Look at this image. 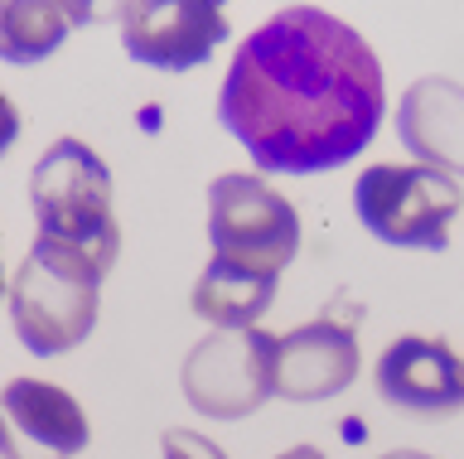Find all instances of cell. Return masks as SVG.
I'll list each match as a JSON object with an SVG mask.
<instances>
[{"instance_id":"cell-1","label":"cell","mask_w":464,"mask_h":459,"mask_svg":"<svg viewBox=\"0 0 464 459\" xmlns=\"http://www.w3.org/2000/svg\"><path fill=\"white\" fill-rule=\"evenodd\" d=\"M387 111L372 44L329 10L290 5L242 39L218 121L266 175H319L368 150Z\"/></svg>"},{"instance_id":"cell-2","label":"cell","mask_w":464,"mask_h":459,"mask_svg":"<svg viewBox=\"0 0 464 459\" xmlns=\"http://www.w3.org/2000/svg\"><path fill=\"white\" fill-rule=\"evenodd\" d=\"M29 208L39 223V242L82 256L107 281L121 256V227L111 208V169L78 136H58L39 155L29 175Z\"/></svg>"},{"instance_id":"cell-3","label":"cell","mask_w":464,"mask_h":459,"mask_svg":"<svg viewBox=\"0 0 464 459\" xmlns=\"http://www.w3.org/2000/svg\"><path fill=\"white\" fill-rule=\"evenodd\" d=\"M102 276L82 256L34 237V247L10 276V324L20 343L39 358H58L92 334Z\"/></svg>"},{"instance_id":"cell-4","label":"cell","mask_w":464,"mask_h":459,"mask_svg":"<svg viewBox=\"0 0 464 459\" xmlns=\"http://www.w3.org/2000/svg\"><path fill=\"white\" fill-rule=\"evenodd\" d=\"M353 208L362 227L387 247H450V223L464 208L459 179L430 165H372L353 184Z\"/></svg>"},{"instance_id":"cell-5","label":"cell","mask_w":464,"mask_h":459,"mask_svg":"<svg viewBox=\"0 0 464 459\" xmlns=\"http://www.w3.org/2000/svg\"><path fill=\"white\" fill-rule=\"evenodd\" d=\"M208 242L218 262L281 281L300 252V218L266 179L218 175L208 189Z\"/></svg>"},{"instance_id":"cell-6","label":"cell","mask_w":464,"mask_h":459,"mask_svg":"<svg viewBox=\"0 0 464 459\" xmlns=\"http://www.w3.org/2000/svg\"><path fill=\"white\" fill-rule=\"evenodd\" d=\"M271 358L276 334L266 329H213L184 358V401L208 421H242L276 397Z\"/></svg>"},{"instance_id":"cell-7","label":"cell","mask_w":464,"mask_h":459,"mask_svg":"<svg viewBox=\"0 0 464 459\" xmlns=\"http://www.w3.org/2000/svg\"><path fill=\"white\" fill-rule=\"evenodd\" d=\"M227 39V10L218 0H136L121 5V44L155 73H188L208 63Z\"/></svg>"},{"instance_id":"cell-8","label":"cell","mask_w":464,"mask_h":459,"mask_svg":"<svg viewBox=\"0 0 464 459\" xmlns=\"http://www.w3.org/2000/svg\"><path fill=\"white\" fill-rule=\"evenodd\" d=\"M82 401L44 378H10L0 387V459H72L87 450Z\"/></svg>"},{"instance_id":"cell-9","label":"cell","mask_w":464,"mask_h":459,"mask_svg":"<svg viewBox=\"0 0 464 459\" xmlns=\"http://www.w3.org/2000/svg\"><path fill=\"white\" fill-rule=\"evenodd\" d=\"M358 314H319L276 339L271 392L285 401H324L339 397L358 378Z\"/></svg>"},{"instance_id":"cell-10","label":"cell","mask_w":464,"mask_h":459,"mask_svg":"<svg viewBox=\"0 0 464 459\" xmlns=\"http://www.w3.org/2000/svg\"><path fill=\"white\" fill-rule=\"evenodd\" d=\"M377 397L411 416H455L464 411V353L430 334L392 339L372 368Z\"/></svg>"},{"instance_id":"cell-11","label":"cell","mask_w":464,"mask_h":459,"mask_svg":"<svg viewBox=\"0 0 464 459\" xmlns=\"http://www.w3.org/2000/svg\"><path fill=\"white\" fill-rule=\"evenodd\" d=\"M397 136L416 165L464 179V82L440 73L411 82L397 107Z\"/></svg>"},{"instance_id":"cell-12","label":"cell","mask_w":464,"mask_h":459,"mask_svg":"<svg viewBox=\"0 0 464 459\" xmlns=\"http://www.w3.org/2000/svg\"><path fill=\"white\" fill-rule=\"evenodd\" d=\"M271 300H276V276H256V271L227 266L213 256L194 281L188 310L213 329H256V320L271 310Z\"/></svg>"},{"instance_id":"cell-13","label":"cell","mask_w":464,"mask_h":459,"mask_svg":"<svg viewBox=\"0 0 464 459\" xmlns=\"http://www.w3.org/2000/svg\"><path fill=\"white\" fill-rule=\"evenodd\" d=\"M92 10L87 5H53V0H39V5H20V0H5L0 5V59L5 63H39L72 34V24H82Z\"/></svg>"},{"instance_id":"cell-14","label":"cell","mask_w":464,"mask_h":459,"mask_svg":"<svg viewBox=\"0 0 464 459\" xmlns=\"http://www.w3.org/2000/svg\"><path fill=\"white\" fill-rule=\"evenodd\" d=\"M160 454L165 459H227L218 440L198 435V430H184V426H169L165 435H160Z\"/></svg>"},{"instance_id":"cell-15","label":"cell","mask_w":464,"mask_h":459,"mask_svg":"<svg viewBox=\"0 0 464 459\" xmlns=\"http://www.w3.org/2000/svg\"><path fill=\"white\" fill-rule=\"evenodd\" d=\"M14 140H20V111H14V102L0 92V160L10 155Z\"/></svg>"},{"instance_id":"cell-16","label":"cell","mask_w":464,"mask_h":459,"mask_svg":"<svg viewBox=\"0 0 464 459\" xmlns=\"http://www.w3.org/2000/svg\"><path fill=\"white\" fill-rule=\"evenodd\" d=\"M281 459H324V454H319L314 445H295V450H285Z\"/></svg>"},{"instance_id":"cell-17","label":"cell","mask_w":464,"mask_h":459,"mask_svg":"<svg viewBox=\"0 0 464 459\" xmlns=\"http://www.w3.org/2000/svg\"><path fill=\"white\" fill-rule=\"evenodd\" d=\"M382 459H435V454H420V450H392V454H382Z\"/></svg>"},{"instance_id":"cell-18","label":"cell","mask_w":464,"mask_h":459,"mask_svg":"<svg viewBox=\"0 0 464 459\" xmlns=\"http://www.w3.org/2000/svg\"><path fill=\"white\" fill-rule=\"evenodd\" d=\"M10 295V281H5V266H0V300Z\"/></svg>"}]
</instances>
